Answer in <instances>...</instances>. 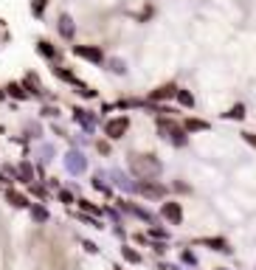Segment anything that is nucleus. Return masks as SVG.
<instances>
[{
  "label": "nucleus",
  "instance_id": "f257e3e1",
  "mask_svg": "<svg viewBox=\"0 0 256 270\" xmlns=\"http://www.w3.org/2000/svg\"><path fill=\"white\" fill-rule=\"evenodd\" d=\"M130 172L138 177V180H155V177H160V172H163V163L158 161V155H138V152H133L130 155Z\"/></svg>",
  "mask_w": 256,
  "mask_h": 270
},
{
  "label": "nucleus",
  "instance_id": "f03ea898",
  "mask_svg": "<svg viewBox=\"0 0 256 270\" xmlns=\"http://www.w3.org/2000/svg\"><path fill=\"white\" fill-rule=\"evenodd\" d=\"M158 132H160V138L169 141V144H172V147H177V149H183L186 144H189V132H186L183 124H177L172 115L158 118Z\"/></svg>",
  "mask_w": 256,
  "mask_h": 270
},
{
  "label": "nucleus",
  "instance_id": "7ed1b4c3",
  "mask_svg": "<svg viewBox=\"0 0 256 270\" xmlns=\"http://www.w3.org/2000/svg\"><path fill=\"white\" fill-rule=\"evenodd\" d=\"M130 130V115H115V118H107L104 121V135L107 141H121Z\"/></svg>",
  "mask_w": 256,
  "mask_h": 270
},
{
  "label": "nucleus",
  "instance_id": "20e7f679",
  "mask_svg": "<svg viewBox=\"0 0 256 270\" xmlns=\"http://www.w3.org/2000/svg\"><path fill=\"white\" fill-rule=\"evenodd\" d=\"M71 51H73V56H79V59H85V62H93V65L107 62L104 48H102V45H73Z\"/></svg>",
  "mask_w": 256,
  "mask_h": 270
},
{
  "label": "nucleus",
  "instance_id": "39448f33",
  "mask_svg": "<svg viewBox=\"0 0 256 270\" xmlns=\"http://www.w3.org/2000/svg\"><path fill=\"white\" fill-rule=\"evenodd\" d=\"M177 96V85L175 82H163V85H158L155 90H150L147 93V102L150 105H163V102H169V99Z\"/></svg>",
  "mask_w": 256,
  "mask_h": 270
},
{
  "label": "nucleus",
  "instance_id": "423d86ee",
  "mask_svg": "<svg viewBox=\"0 0 256 270\" xmlns=\"http://www.w3.org/2000/svg\"><path fill=\"white\" fill-rule=\"evenodd\" d=\"M115 206H118V211L133 214V217H138L141 222H147V225H158V222H155V214H152L150 209H141V206H135V203H130V200H118Z\"/></svg>",
  "mask_w": 256,
  "mask_h": 270
},
{
  "label": "nucleus",
  "instance_id": "0eeeda50",
  "mask_svg": "<svg viewBox=\"0 0 256 270\" xmlns=\"http://www.w3.org/2000/svg\"><path fill=\"white\" fill-rule=\"evenodd\" d=\"M65 169H68L71 174H85L88 172V158H85V152L71 149V152L65 155Z\"/></svg>",
  "mask_w": 256,
  "mask_h": 270
},
{
  "label": "nucleus",
  "instance_id": "6e6552de",
  "mask_svg": "<svg viewBox=\"0 0 256 270\" xmlns=\"http://www.w3.org/2000/svg\"><path fill=\"white\" fill-rule=\"evenodd\" d=\"M138 194L150 197V200H163L166 197V186L158 180H138Z\"/></svg>",
  "mask_w": 256,
  "mask_h": 270
},
{
  "label": "nucleus",
  "instance_id": "1a4fd4ad",
  "mask_svg": "<svg viewBox=\"0 0 256 270\" xmlns=\"http://www.w3.org/2000/svg\"><path fill=\"white\" fill-rule=\"evenodd\" d=\"M160 217L166 219L169 225H180V222H183V209H180V203L166 200L160 206Z\"/></svg>",
  "mask_w": 256,
  "mask_h": 270
},
{
  "label": "nucleus",
  "instance_id": "9d476101",
  "mask_svg": "<svg viewBox=\"0 0 256 270\" xmlns=\"http://www.w3.org/2000/svg\"><path fill=\"white\" fill-rule=\"evenodd\" d=\"M71 113H73V121L79 124L85 132H93V130H96V115L90 113V110H85V107H73Z\"/></svg>",
  "mask_w": 256,
  "mask_h": 270
},
{
  "label": "nucleus",
  "instance_id": "9b49d317",
  "mask_svg": "<svg viewBox=\"0 0 256 270\" xmlns=\"http://www.w3.org/2000/svg\"><path fill=\"white\" fill-rule=\"evenodd\" d=\"M37 54H40V56H45L48 62H53V65H59L62 51L51 43V40H37Z\"/></svg>",
  "mask_w": 256,
  "mask_h": 270
},
{
  "label": "nucleus",
  "instance_id": "f8f14e48",
  "mask_svg": "<svg viewBox=\"0 0 256 270\" xmlns=\"http://www.w3.org/2000/svg\"><path fill=\"white\" fill-rule=\"evenodd\" d=\"M56 31H59L62 40H73V37H76V23H73L71 14L62 11L59 17H56Z\"/></svg>",
  "mask_w": 256,
  "mask_h": 270
},
{
  "label": "nucleus",
  "instance_id": "ddd939ff",
  "mask_svg": "<svg viewBox=\"0 0 256 270\" xmlns=\"http://www.w3.org/2000/svg\"><path fill=\"white\" fill-rule=\"evenodd\" d=\"M110 177H113V183L118 186L121 192H127V194H138V180H130V177H127L124 172H118V169H115V172H110Z\"/></svg>",
  "mask_w": 256,
  "mask_h": 270
},
{
  "label": "nucleus",
  "instance_id": "4468645a",
  "mask_svg": "<svg viewBox=\"0 0 256 270\" xmlns=\"http://www.w3.org/2000/svg\"><path fill=\"white\" fill-rule=\"evenodd\" d=\"M6 203H9V206H14V209H31L28 194L17 192V189H6Z\"/></svg>",
  "mask_w": 256,
  "mask_h": 270
},
{
  "label": "nucleus",
  "instance_id": "2eb2a0df",
  "mask_svg": "<svg viewBox=\"0 0 256 270\" xmlns=\"http://www.w3.org/2000/svg\"><path fill=\"white\" fill-rule=\"evenodd\" d=\"M51 70H53V76L62 79V82H68V85H73V87H79V85H82V79L76 76L71 68H65V65H53Z\"/></svg>",
  "mask_w": 256,
  "mask_h": 270
},
{
  "label": "nucleus",
  "instance_id": "dca6fc26",
  "mask_svg": "<svg viewBox=\"0 0 256 270\" xmlns=\"http://www.w3.org/2000/svg\"><path fill=\"white\" fill-rule=\"evenodd\" d=\"M200 245H205V248H211V251L217 253H231L234 248L228 245V239H222V236H205V239H200Z\"/></svg>",
  "mask_w": 256,
  "mask_h": 270
},
{
  "label": "nucleus",
  "instance_id": "f3484780",
  "mask_svg": "<svg viewBox=\"0 0 256 270\" xmlns=\"http://www.w3.org/2000/svg\"><path fill=\"white\" fill-rule=\"evenodd\" d=\"M3 90H6V96L17 99V102H26V99H31V96H28V90L23 87V82H9V85L3 87Z\"/></svg>",
  "mask_w": 256,
  "mask_h": 270
},
{
  "label": "nucleus",
  "instance_id": "a211bd4d",
  "mask_svg": "<svg viewBox=\"0 0 256 270\" xmlns=\"http://www.w3.org/2000/svg\"><path fill=\"white\" fill-rule=\"evenodd\" d=\"M31 219H34L37 225H45V222H48V219H51V214H48V209H45L43 203H31Z\"/></svg>",
  "mask_w": 256,
  "mask_h": 270
},
{
  "label": "nucleus",
  "instance_id": "6ab92c4d",
  "mask_svg": "<svg viewBox=\"0 0 256 270\" xmlns=\"http://www.w3.org/2000/svg\"><path fill=\"white\" fill-rule=\"evenodd\" d=\"M183 130L186 132H208V130H211V124L203 121V118H186V121H183Z\"/></svg>",
  "mask_w": 256,
  "mask_h": 270
},
{
  "label": "nucleus",
  "instance_id": "aec40b11",
  "mask_svg": "<svg viewBox=\"0 0 256 270\" xmlns=\"http://www.w3.org/2000/svg\"><path fill=\"white\" fill-rule=\"evenodd\" d=\"M177 105L186 107V110H195V93L192 90H186V87H177Z\"/></svg>",
  "mask_w": 256,
  "mask_h": 270
},
{
  "label": "nucleus",
  "instance_id": "412c9836",
  "mask_svg": "<svg viewBox=\"0 0 256 270\" xmlns=\"http://www.w3.org/2000/svg\"><path fill=\"white\" fill-rule=\"evenodd\" d=\"M17 180H23V183H34V166L28 163V161H23V163L17 166Z\"/></svg>",
  "mask_w": 256,
  "mask_h": 270
},
{
  "label": "nucleus",
  "instance_id": "4be33fe9",
  "mask_svg": "<svg viewBox=\"0 0 256 270\" xmlns=\"http://www.w3.org/2000/svg\"><path fill=\"white\" fill-rule=\"evenodd\" d=\"M121 259L127 262V265H141L144 256L135 251V248H130V245H121Z\"/></svg>",
  "mask_w": 256,
  "mask_h": 270
},
{
  "label": "nucleus",
  "instance_id": "5701e85b",
  "mask_svg": "<svg viewBox=\"0 0 256 270\" xmlns=\"http://www.w3.org/2000/svg\"><path fill=\"white\" fill-rule=\"evenodd\" d=\"M93 189H96V192H102V194H107V197L113 194V189H110V183H107V174L104 172H96V174H93Z\"/></svg>",
  "mask_w": 256,
  "mask_h": 270
},
{
  "label": "nucleus",
  "instance_id": "b1692460",
  "mask_svg": "<svg viewBox=\"0 0 256 270\" xmlns=\"http://www.w3.org/2000/svg\"><path fill=\"white\" fill-rule=\"evenodd\" d=\"M107 68H110V73H115V76H127V62H124L121 56H110V59H107Z\"/></svg>",
  "mask_w": 256,
  "mask_h": 270
},
{
  "label": "nucleus",
  "instance_id": "393cba45",
  "mask_svg": "<svg viewBox=\"0 0 256 270\" xmlns=\"http://www.w3.org/2000/svg\"><path fill=\"white\" fill-rule=\"evenodd\" d=\"M222 118H228V121H242V118H245V105H234V107H228V110L222 113Z\"/></svg>",
  "mask_w": 256,
  "mask_h": 270
},
{
  "label": "nucleus",
  "instance_id": "a878e982",
  "mask_svg": "<svg viewBox=\"0 0 256 270\" xmlns=\"http://www.w3.org/2000/svg\"><path fill=\"white\" fill-rule=\"evenodd\" d=\"M147 236H155L158 242H166L169 231H166V228H160V225H150V228H147Z\"/></svg>",
  "mask_w": 256,
  "mask_h": 270
},
{
  "label": "nucleus",
  "instance_id": "bb28decb",
  "mask_svg": "<svg viewBox=\"0 0 256 270\" xmlns=\"http://www.w3.org/2000/svg\"><path fill=\"white\" fill-rule=\"evenodd\" d=\"M48 3H51V0H34V3H31V14H34V17H43L45 9H48Z\"/></svg>",
  "mask_w": 256,
  "mask_h": 270
},
{
  "label": "nucleus",
  "instance_id": "cd10ccee",
  "mask_svg": "<svg viewBox=\"0 0 256 270\" xmlns=\"http://www.w3.org/2000/svg\"><path fill=\"white\" fill-rule=\"evenodd\" d=\"M28 192L34 194L37 200H48V189H45V186H40V183H31V186H28Z\"/></svg>",
  "mask_w": 256,
  "mask_h": 270
},
{
  "label": "nucleus",
  "instance_id": "c85d7f7f",
  "mask_svg": "<svg viewBox=\"0 0 256 270\" xmlns=\"http://www.w3.org/2000/svg\"><path fill=\"white\" fill-rule=\"evenodd\" d=\"M180 262H183V265H189V268H195V265H197L195 251H183V253H180Z\"/></svg>",
  "mask_w": 256,
  "mask_h": 270
},
{
  "label": "nucleus",
  "instance_id": "c756f323",
  "mask_svg": "<svg viewBox=\"0 0 256 270\" xmlns=\"http://www.w3.org/2000/svg\"><path fill=\"white\" fill-rule=\"evenodd\" d=\"M40 113L45 115V118H59V107H53V105H45Z\"/></svg>",
  "mask_w": 256,
  "mask_h": 270
},
{
  "label": "nucleus",
  "instance_id": "7c9ffc66",
  "mask_svg": "<svg viewBox=\"0 0 256 270\" xmlns=\"http://www.w3.org/2000/svg\"><path fill=\"white\" fill-rule=\"evenodd\" d=\"M59 200L65 203V206H73V203H76V197H73V194L68 192V189H59Z\"/></svg>",
  "mask_w": 256,
  "mask_h": 270
},
{
  "label": "nucleus",
  "instance_id": "2f4dec72",
  "mask_svg": "<svg viewBox=\"0 0 256 270\" xmlns=\"http://www.w3.org/2000/svg\"><path fill=\"white\" fill-rule=\"evenodd\" d=\"M82 248H85L88 253H99V245H96V242H90V239H82Z\"/></svg>",
  "mask_w": 256,
  "mask_h": 270
},
{
  "label": "nucleus",
  "instance_id": "473e14b6",
  "mask_svg": "<svg viewBox=\"0 0 256 270\" xmlns=\"http://www.w3.org/2000/svg\"><path fill=\"white\" fill-rule=\"evenodd\" d=\"M96 149L102 155H110V141H96Z\"/></svg>",
  "mask_w": 256,
  "mask_h": 270
},
{
  "label": "nucleus",
  "instance_id": "72a5a7b5",
  "mask_svg": "<svg viewBox=\"0 0 256 270\" xmlns=\"http://www.w3.org/2000/svg\"><path fill=\"white\" fill-rule=\"evenodd\" d=\"M172 189H175V192H183V194H189V192H192V186L180 183V180H175V183H172Z\"/></svg>",
  "mask_w": 256,
  "mask_h": 270
},
{
  "label": "nucleus",
  "instance_id": "f704fd0d",
  "mask_svg": "<svg viewBox=\"0 0 256 270\" xmlns=\"http://www.w3.org/2000/svg\"><path fill=\"white\" fill-rule=\"evenodd\" d=\"M104 214H107V217H110V219H113L115 225L121 222V217H118V211H115V209H104Z\"/></svg>",
  "mask_w": 256,
  "mask_h": 270
},
{
  "label": "nucleus",
  "instance_id": "c9c22d12",
  "mask_svg": "<svg viewBox=\"0 0 256 270\" xmlns=\"http://www.w3.org/2000/svg\"><path fill=\"white\" fill-rule=\"evenodd\" d=\"M242 138H245V144H251L256 149V132H242Z\"/></svg>",
  "mask_w": 256,
  "mask_h": 270
},
{
  "label": "nucleus",
  "instance_id": "e433bc0d",
  "mask_svg": "<svg viewBox=\"0 0 256 270\" xmlns=\"http://www.w3.org/2000/svg\"><path fill=\"white\" fill-rule=\"evenodd\" d=\"M150 248L155 253H166V242H150Z\"/></svg>",
  "mask_w": 256,
  "mask_h": 270
},
{
  "label": "nucleus",
  "instance_id": "4c0bfd02",
  "mask_svg": "<svg viewBox=\"0 0 256 270\" xmlns=\"http://www.w3.org/2000/svg\"><path fill=\"white\" fill-rule=\"evenodd\" d=\"M152 11H155V9H152V6H147V9L141 11V17H138V20H141V23H147V20L152 17Z\"/></svg>",
  "mask_w": 256,
  "mask_h": 270
},
{
  "label": "nucleus",
  "instance_id": "58836bf2",
  "mask_svg": "<svg viewBox=\"0 0 256 270\" xmlns=\"http://www.w3.org/2000/svg\"><path fill=\"white\" fill-rule=\"evenodd\" d=\"M0 102H6V90L3 87H0Z\"/></svg>",
  "mask_w": 256,
  "mask_h": 270
},
{
  "label": "nucleus",
  "instance_id": "ea45409f",
  "mask_svg": "<svg viewBox=\"0 0 256 270\" xmlns=\"http://www.w3.org/2000/svg\"><path fill=\"white\" fill-rule=\"evenodd\" d=\"M113 270H124V268H113Z\"/></svg>",
  "mask_w": 256,
  "mask_h": 270
},
{
  "label": "nucleus",
  "instance_id": "a19ab883",
  "mask_svg": "<svg viewBox=\"0 0 256 270\" xmlns=\"http://www.w3.org/2000/svg\"><path fill=\"white\" fill-rule=\"evenodd\" d=\"M220 270H222V268H220Z\"/></svg>",
  "mask_w": 256,
  "mask_h": 270
}]
</instances>
